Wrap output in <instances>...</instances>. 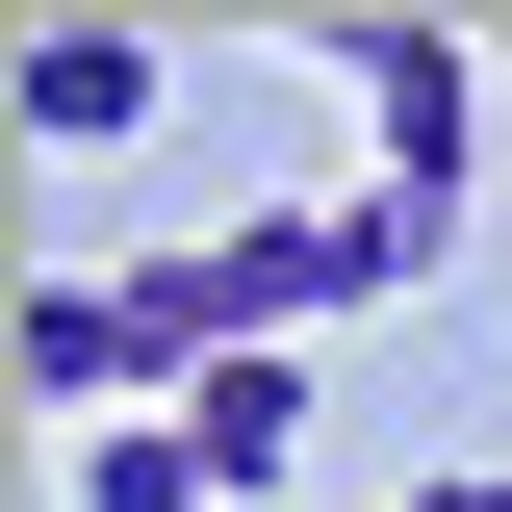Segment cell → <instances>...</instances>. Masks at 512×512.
I'll list each match as a JSON object with an SVG mask.
<instances>
[{"instance_id": "6da1fadb", "label": "cell", "mask_w": 512, "mask_h": 512, "mask_svg": "<svg viewBox=\"0 0 512 512\" xmlns=\"http://www.w3.org/2000/svg\"><path fill=\"white\" fill-rule=\"evenodd\" d=\"M333 77H359V128H384V205H436V231H461V154H487V52H461V26H333Z\"/></svg>"}, {"instance_id": "277c9868", "label": "cell", "mask_w": 512, "mask_h": 512, "mask_svg": "<svg viewBox=\"0 0 512 512\" xmlns=\"http://www.w3.org/2000/svg\"><path fill=\"white\" fill-rule=\"evenodd\" d=\"M26 128H52V154H128V128H154V26L52 0V26H26Z\"/></svg>"}, {"instance_id": "5b68a950", "label": "cell", "mask_w": 512, "mask_h": 512, "mask_svg": "<svg viewBox=\"0 0 512 512\" xmlns=\"http://www.w3.org/2000/svg\"><path fill=\"white\" fill-rule=\"evenodd\" d=\"M52 487H77V512H231V487H205V461H180V410H128V436H77Z\"/></svg>"}, {"instance_id": "7a4b0ae2", "label": "cell", "mask_w": 512, "mask_h": 512, "mask_svg": "<svg viewBox=\"0 0 512 512\" xmlns=\"http://www.w3.org/2000/svg\"><path fill=\"white\" fill-rule=\"evenodd\" d=\"M0 359H26V410H77V436L180 410V359H154V308H128V282H26V333H0Z\"/></svg>"}, {"instance_id": "3957f363", "label": "cell", "mask_w": 512, "mask_h": 512, "mask_svg": "<svg viewBox=\"0 0 512 512\" xmlns=\"http://www.w3.org/2000/svg\"><path fill=\"white\" fill-rule=\"evenodd\" d=\"M180 461L256 487V512H308V359H205V384H180Z\"/></svg>"}]
</instances>
